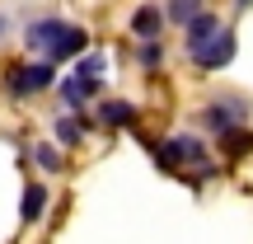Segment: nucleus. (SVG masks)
Listing matches in <instances>:
<instances>
[{
	"label": "nucleus",
	"instance_id": "10",
	"mask_svg": "<svg viewBox=\"0 0 253 244\" xmlns=\"http://www.w3.org/2000/svg\"><path fill=\"white\" fill-rule=\"evenodd\" d=\"M99 122H103V127H136V103L108 99V103L99 108Z\"/></svg>",
	"mask_w": 253,
	"mask_h": 244
},
{
	"label": "nucleus",
	"instance_id": "4",
	"mask_svg": "<svg viewBox=\"0 0 253 244\" xmlns=\"http://www.w3.org/2000/svg\"><path fill=\"white\" fill-rule=\"evenodd\" d=\"M216 33H220V19L211 14V9H202V14L192 19L188 28H183V43H188V56H192V52H202V47H207V43H211Z\"/></svg>",
	"mask_w": 253,
	"mask_h": 244
},
{
	"label": "nucleus",
	"instance_id": "14",
	"mask_svg": "<svg viewBox=\"0 0 253 244\" xmlns=\"http://www.w3.org/2000/svg\"><path fill=\"white\" fill-rule=\"evenodd\" d=\"M136 61H141L145 71H160V61H164V47H160V38H141V52H136Z\"/></svg>",
	"mask_w": 253,
	"mask_h": 244
},
{
	"label": "nucleus",
	"instance_id": "5",
	"mask_svg": "<svg viewBox=\"0 0 253 244\" xmlns=\"http://www.w3.org/2000/svg\"><path fill=\"white\" fill-rule=\"evenodd\" d=\"M164 24H169L164 5H141V9L131 14V33H136V38H160Z\"/></svg>",
	"mask_w": 253,
	"mask_h": 244
},
{
	"label": "nucleus",
	"instance_id": "13",
	"mask_svg": "<svg viewBox=\"0 0 253 244\" xmlns=\"http://www.w3.org/2000/svg\"><path fill=\"white\" fill-rule=\"evenodd\" d=\"M33 164H38L42 174H61V169H66L61 150H56V146H47V141H38V146H33Z\"/></svg>",
	"mask_w": 253,
	"mask_h": 244
},
{
	"label": "nucleus",
	"instance_id": "2",
	"mask_svg": "<svg viewBox=\"0 0 253 244\" xmlns=\"http://www.w3.org/2000/svg\"><path fill=\"white\" fill-rule=\"evenodd\" d=\"M235 52H239V38H235V28H220L216 38H211L202 52H192V66L197 71H225L230 61H235Z\"/></svg>",
	"mask_w": 253,
	"mask_h": 244
},
{
	"label": "nucleus",
	"instance_id": "11",
	"mask_svg": "<svg viewBox=\"0 0 253 244\" xmlns=\"http://www.w3.org/2000/svg\"><path fill=\"white\" fill-rule=\"evenodd\" d=\"M84 132H89V118H75V113L56 122V141H61V146H80Z\"/></svg>",
	"mask_w": 253,
	"mask_h": 244
},
{
	"label": "nucleus",
	"instance_id": "8",
	"mask_svg": "<svg viewBox=\"0 0 253 244\" xmlns=\"http://www.w3.org/2000/svg\"><path fill=\"white\" fill-rule=\"evenodd\" d=\"M220 150H225L230 160H239V155H249V150H253V132H249L244 122L225 127V132H220Z\"/></svg>",
	"mask_w": 253,
	"mask_h": 244
},
{
	"label": "nucleus",
	"instance_id": "17",
	"mask_svg": "<svg viewBox=\"0 0 253 244\" xmlns=\"http://www.w3.org/2000/svg\"><path fill=\"white\" fill-rule=\"evenodd\" d=\"M5 28H9V19H5V14H0V33H5Z\"/></svg>",
	"mask_w": 253,
	"mask_h": 244
},
{
	"label": "nucleus",
	"instance_id": "1",
	"mask_svg": "<svg viewBox=\"0 0 253 244\" xmlns=\"http://www.w3.org/2000/svg\"><path fill=\"white\" fill-rule=\"evenodd\" d=\"M52 66L56 61H28V66H9L5 71V94L9 99H33V94L52 90Z\"/></svg>",
	"mask_w": 253,
	"mask_h": 244
},
{
	"label": "nucleus",
	"instance_id": "3",
	"mask_svg": "<svg viewBox=\"0 0 253 244\" xmlns=\"http://www.w3.org/2000/svg\"><path fill=\"white\" fill-rule=\"evenodd\" d=\"M249 118V103L244 99H230V94H220L216 103H207V108H202V122L211 127V132H225V127H235V122H244Z\"/></svg>",
	"mask_w": 253,
	"mask_h": 244
},
{
	"label": "nucleus",
	"instance_id": "18",
	"mask_svg": "<svg viewBox=\"0 0 253 244\" xmlns=\"http://www.w3.org/2000/svg\"><path fill=\"white\" fill-rule=\"evenodd\" d=\"M235 5H239V9H249V5H253V0H235Z\"/></svg>",
	"mask_w": 253,
	"mask_h": 244
},
{
	"label": "nucleus",
	"instance_id": "12",
	"mask_svg": "<svg viewBox=\"0 0 253 244\" xmlns=\"http://www.w3.org/2000/svg\"><path fill=\"white\" fill-rule=\"evenodd\" d=\"M164 14H169V24H178V28H188L192 19L202 14V0H169V5H164Z\"/></svg>",
	"mask_w": 253,
	"mask_h": 244
},
{
	"label": "nucleus",
	"instance_id": "6",
	"mask_svg": "<svg viewBox=\"0 0 253 244\" xmlns=\"http://www.w3.org/2000/svg\"><path fill=\"white\" fill-rule=\"evenodd\" d=\"M84 47H89V33H84V28H66V33H61V43H56V47H47V61H71V56H80L84 52Z\"/></svg>",
	"mask_w": 253,
	"mask_h": 244
},
{
	"label": "nucleus",
	"instance_id": "9",
	"mask_svg": "<svg viewBox=\"0 0 253 244\" xmlns=\"http://www.w3.org/2000/svg\"><path fill=\"white\" fill-rule=\"evenodd\" d=\"M42 211H47V188H42V183H28L24 197H19V216H24V226H33Z\"/></svg>",
	"mask_w": 253,
	"mask_h": 244
},
{
	"label": "nucleus",
	"instance_id": "15",
	"mask_svg": "<svg viewBox=\"0 0 253 244\" xmlns=\"http://www.w3.org/2000/svg\"><path fill=\"white\" fill-rule=\"evenodd\" d=\"M103 71H108V56H103V52L80 56V66H75V75H89V80H103Z\"/></svg>",
	"mask_w": 253,
	"mask_h": 244
},
{
	"label": "nucleus",
	"instance_id": "16",
	"mask_svg": "<svg viewBox=\"0 0 253 244\" xmlns=\"http://www.w3.org/2000/svg\"><path fill=\"white\" fill-rule=\"evenodd\" d=\"M61 103H66V108H84V103H89V94L80 90V80H66L61 85Z\"/></svg>",
	"mask_w": 253,
	"mask_h": 244
},
{
	"label": "nucleus",
	"instance_id": "7",
	"mask_svg": "<svg viewBox=\"0 0 253 244\" xmlns=\"http://www.w3.org/2000/svg\"><path fill=\"white\" fill-rule=\"evenodd\" d=\"M66 28H71L66 19H38V24H28V47H42V52H47V47L61 43Z\"/></svg>",
	"mask_w": 253,
	"mask_h": 244
}]
</instances>
